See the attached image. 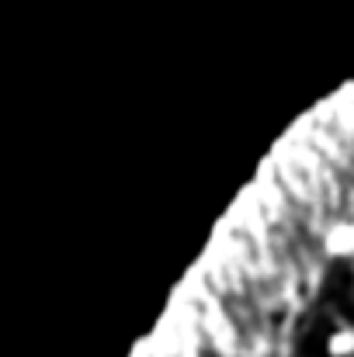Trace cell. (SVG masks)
<instances>
[{"label": "cell", "instance_id": "1", "mask_svg": "<svg viewBox=\"0 0 354 357\" xmlns=\"http://www.w3.org/2000/svg\"><path fill=\"white\" fill-rule=\"evenodd\" d=\"M320 253L334 264H351L354 267V215H341L323 229Z\"/></svg>", "mask_w": 354, "mask_h": 357}, {"label": "cell", "instance_id": "2", "mask_svg": "<svg viewBox=\"0 0 354 357\" xmlns=\"http://www.w3.org/2000/svg\"><path fill=\"white\" fill-rule=\"evenodd\" d=\"M323 354L327 357H354V323H341L327 333L323 340Z\"/></svg>", "mask_w": 354, "mask_h": 357}]
</instances>
